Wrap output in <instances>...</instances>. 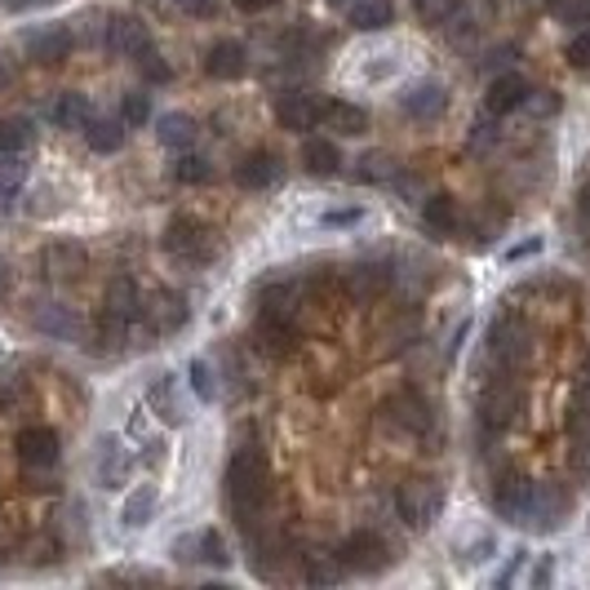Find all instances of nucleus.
<instances>
[{"label": "nucleus", "mask_w": 590, "mask_h": 590, "mask_svg": "<svg viewBox=\"0 0 590 590\" xmlns=\"http://www.w3.org/2000/svg\"><path fill=\"white\" fill-rule=\"evenodd\" d=\"M266 502H271V466L262 444H240L226 462V506L235 515V524L249 533L253 524L266 519Z\"/></svg>", "instance_id": "1"}, {"label": "nucleus", "mask_w": 590, "mask_h": 590, "mask_svg": "<svg viewBox=\"0 0 590 590\" xmlns=\"http://www.w3.org/2000/svg\"><path fill=\"white\" fill-rule=\"evenodd\" d=\"M143 316V293L129 275H116L103 293V316H98V338L107 347H120L129 338V325Z\"/></svg>", "instance_id": "2"}, {"label": "nucleus", "mask_w": 590, "mask_h": 590, "mask_svg": "<svg viewBox=\"0 0 590 590\" xmlns=\"http://www.w3.org/2000/svg\"><path fill=\"white\" fill-rule=\"evenodd\" d=\"M444 510V488L435 480H404L396 488V515L404 519V528L426 533Z\"/></svg>", "instance_id": "3"}, {"label": "nucleus", "mask_w": 590, "mask_h": 590, "mask_svg": "<svg viewBox=\"0 0 590 590\" xmlns=\"http://www.w3.org/2000/svg\"><path fill=\"white\" fill-rule=\"evenodd\" d=\"M488 356H493V365H497L502 373L519 369V365L533 356V329H528V320H519V316H497V320L488 325Z\"/></svg>", "instance_id": "4"}, {"label": "nucleus", "mask_w": 590, "mask_h": 590, "mask_svg": "<svg viewBox=\"0 0 590 590\" xmlns=\"http://www.w3.org/2000/svg\"><path fill=\"white\" fill-rule=\"evenodd\" d=\"M568 515H572V493H568L559 480L533 484L528 510H524V528H533V533H555V528L568 524Z\"/></svg>", "instance_id": "5"}, {"label": "nucleus", "mask_w": 590, "mask_h": 590, "mask_svg": "<svg viewBox=\"0 0 590 590\" xmlns=\"http://www.w3.org/2000/svg\"><path fill=\"white\" fill-rule=\"evenodd\" d=\"M519 409H524L519 387H515L506 373H502V378H493V382L480 391V431H488V435L510 431V426L519 422Z\"/></svg>", "instance_id": "6"}, {"label": "nucleus", "mask_w": 590, "mask_h": 590, "mask_svg": "<svg viewBox=\"0 0 590 590\" xmlns=\"http://www.w3.org/2000/svg\"><path fill=\"white\" fill-rule=\"evenodd\" d=\"M338 559L347 572H387L396 563V550L378 528H356L351 537H343Z\"/></svg>", "instance_id": "7"}, {"label": "nucleus", "mask_w": 590, "mask_h": 590, "mask_svg": "<svg viewBox=\"0 0 590 590\" xmlns=\"http://www.w3.org/2000/svg\"><path fill=\"white\" fill-rule=\"evenodd\" d=\"M165 249H169L173 257H182V262H209V257L218 253V240H213V231H209L200 218L178 213V218L165 226Z\"/></svg>", "instance_id": "8"}, {"label": "nucleus", "mask_w": 590, "mask_h": 590, "mask_svg": "<svg viewBox=\"0 0 590 590\" xmlns=\"http://www.w3.org/2000/svg\"><path fill=\"white\" fill-rule=\"evenodd\" d=\"M382 422L396 431V435H426L431 426V404L418 396V391H396L382 400Z\"/></svg>", "instance_id": "9"}, {"label": "nucleus", "mask_w": 590, "mask_h": 590, "mask_svg": "<svg viewBox=\"0 0 590 590\" xmlns=\"http://www.w3.org/2000/svg\"><path fill=\"white\" fill-rule=\"evenodd\" d=\"M41 266L54 284H76L89 271V253H85L81 240H50L45 253H41Z\"/></svg>", "instance_id": "10"}, {"label": "nucleus", "mask_w": 590, "mask_h": 590, "mask_svg": "<svg viewBox=\"0 0 590 590\" xmlns=\"http://www.w3.org/2000/svg\"><path fill=\"white\" fill-rule=\"evenodd\" d=\"M235 182H240L244 191H271V187H280V182H284V160H280V151L253 147V151L235 165Z\"/></svg>", "instance_id": "11"}, {"label": "nucleus", "mask_w": 590, "mask_h": 590, "mask_svg": "<svg viewBox=\"0 0 590 590\" xmlns=\"http://www.w3.org/2000/svg\"><path fill=\"white\" fill-rule=\"evenodd\" d=\"M249 550H253V572L275 577L280 563L288 559V537H284V528H271V519H262L249 528Z\"/></svg>", "instance_id": "12"}, {"label": "nucleus", "mask_w": 590, "mask_h": 590, "mask_svg": "<svg viewBox=\"0 0 590 590\" xmlns=\"http://www.w3.org/2000/svg\"><path fill=\"white\" fill-rule=\"evenodd\" d=\"M173 555L182 563H209V568H231V550L222 541L218 528H200V533H187L173 541Z\"/></svg>", "instance_id": "13"}, {"label": "nucleus", "mask_w": 590, "mask_h": 590, "mask_svg": "<svg viewBox=\"0 0 590 590\" xmlns=\"http://www.w3.org/2000/svg\"><path fill=\"white\" fill-rule=\"evenodd\" d=\"M14 449H19L23 466H32V471H50V466H59V453H63L54 426H23Z\"/></svg>", "instance_id": "14"}, {"label": "nucleus", "mask_w": 590, "mask_h": 590, "mask_svg": "<svg viewBox=\"0 0 590 590\" xmlns=\"http://www.w3.org/2000/svg\"><path fill=\"white\" fill-rule=\"evenodd\" d=\"M391 284H396V271H391L387 262H356V266L347 271V293H351L356 303H365V307L378 303Z\"/></svg>", "instance_id": "15"}, {"label": "nucleus", "mask_w": 590, "mask_h": 590, "mask_svg": "<svg viewBox=\"0 0 590 590\" xmlns=\"http://www.w3.org/2000/svg\"><path fill=\"white\" fill-rule=\"evenodd\" d=\"M275 116H280V125H284V129L307 134V129H316V125L325 120V103H320L316 94L293 89V94H284V98L275 103Z\"/></svg>", "instance_id": "16"}, {"label": "nucleus", "mask_w": 590, "mask_h": 590, "mask_svg": "<svg viewBox=\"0 0 590 590\" xmlns=\"http://www.w3.org/2000/svg\"><path fill=\"white\" fill-rule=\"evenodd\" d=\"M116 59H138L143 50H151V32H147V23L143 19H134V14H120V19H112L107 23V41H103Z\"/></svg>", "instance_id": "17"}, {"label": "nucleus", "mask_w": 590, "mask_h": 590, "mask_svg": "<svg viewBox=\"0 0 590 590\" xmlns=\"http://www.w3.org/2000/svg\"><path fill=\"white\" fill-rule=\"evenodd\" d=\"M147 312V325H151V334H160V338H169V334H178L182 325H187V298L182 293H173V288H160L156 298L143 307Z\"/></svg>", "instance_id": "18"}, {"label": "nucleus", "mask_w": 590, "mask_h": 590, "mask_svg": "<svg viewBox=\"0 0 590 590\" xmlns=\"http://www.w3.org/2000/svg\"><path fill=\"white\" fill-rule=\"evenodd\" d=\"M72 50H76V32L72 28H45V32L28 36V59L41 63V67H59L63 59H72Z\"/></svg>", "instance_id": "19"}, {"label": "nucleus", "mask_w": 590, "mask_h": 590, "mask_svg": "<svg viewBox=\"0 0 590 590\" xmlns=\"http://www.w3.org/2000/svg\"><path fill=\"white\" fill-rule=\"evenodd\" d=\"M444 107H449V85H440V81H418L400 94V112L413 120H435Z\"/></svg>", "instance_id": "20"}, {"label": "nucleus", "mask_w": 590, "mask_h": 590, "mask_svg": "<svg viewBox=\"0 0 590 590\" xmlns=\"http://www.w3.org/2000/svg\"><path fill=\"white\" fill-rule=\"evenodd\" d=\"M253 343H257V351L262 356H275V360H284L288 351H293V343H298V329H293V320L288 316H257V325H253Z\"/></svg>", "instance_id": "21"}, {"label": "nucleus", "mask_w": 590, "mask_h": 590, "mask_svg": "<svg viewBox=\"0 0 590 590\" xmlns=\"http://www.w3.org/2000/svg\"><path fill=\"white\" fill-rule=\"evenodd\" d=\"M204 72L213 81H240L249 72V50L240 41H213L204 54Z\"/></svg>", "instance_id": "22"}, {"label": "nucleus", "mask_w": 590, "mask_h": 590, "mask_svg": "<svg viewBox=\"0 0 590 590\" xmlns=\"http://www.w3.org/2000/svg\"><path fill=\"white\" fill-rule=\"evenodd\" d=\"M524 98H528V81L519 72H502V76H493L484 107H488V116H506V112H519Z\"/></svg>", "instance_id": "23"}, {"label": "nucleus", "mask_w": 590, "mask_h": 590, "mask_svg": "<svg viewBox=\"0 0 590 590\" xmlns=\"http://www.w3.org/2000/svg\"><path fill=\"white\" fill-rule=\"evenodd\" d=\"M257 307L266 316H288L293 320V312L303 307V284L298 280H266L257 288Z\"/></svg>", "instance_id": "24"}, {"label": "nucleus", "mask_w": 590, "mask_h": 590, "mask_svg": "<svg viewBox=\"0 0 590 590\" xmlns=\"http://www.w3.org/2000/svg\"><path fill=\"white\" fill-rule=\"evenodd\" d=\"M528 493H533V480H524V475H506V480L493 488V510H497L506 524H524Z\"/></svg>", "instance_id": "25"}, {"label": "nucleus", "mask_w": 590, "mask_h": 590, "mask_svg": "<svg viewBox=\"0 0 590 590\" xmlns=\"http://www.w3.org/2000/svg\"><path fill=\"white\" fill-rule=\"evenodd\" d=\"M129 449L116 440V435H103V444H98V484L103 488H125V480H129Z\"/></svg>", "instance_id": "26"}, {"label": "nucleus", "mask_w": 590, "mask_h": 590, "mask_svg": "<svg viewBox=\"0 0 590 590\" xmlns=\"http://www.w3.org/2000/svg\"><path fill=\"white\" fill-rule=\"evenodd\" d=\"M32 325H36L45 338H63V343L81 338V320L72 316V307H59V303H41V307L32 312Z\"/></svg>", "instance_id": "27"}, {"label": "nucleus", "mask_w": 590, "mask_h": 590, "mask_svg": "<svg viewBox=\"0 0 590 590\" xmlns=\"http://www.w3.org/2000/svg\"><path fill=\"white\" fill-rule=\"evenodd\" d=\"M298 160H303V169H307L312 178H334V173L343 169V151H338L329 138H307L303 151H298Z\"/></svg>", "instance_id": "28"}, {"label": "nucleus", "mask_w": 590, "mask_h": 590, "mask_svg": "<svg viewBox=\"0 0 590 590\" xmlns=\"http://www.w3.org/2000/svg\"><path fill=\"white\" fill-rule=\"evenodd\" d=\"M391 19H396L391 0H351L347 6V23L356 32H382V28H391Z\"/></svg>", "instance_id": "29"}, {"label": "nucleus", "mask_w": 590, "mask_h": 590, "mask_svg": "<svg viewBox=\"0 0 590 590\" xmlns=\"http://www.w3.org/2000/svg\"><path fill=\"white\" fill-rule=\"evenodd\" d=\"M422 222H426L431 235H453L457 222H462V209H457L453 196H426L422 200Z\"/></svg>", "instance_id": "30"}, {"label": "nucleus", "mask_w": 590, "mask_h": 590, "mask_svg": "<svg viewBox=\"0 0 590 590\" xmlns=\"http://www.w3.org/2000/svg\"><path fill=\"white\" fill-rule=\"evenodd\" d=\"M343 559H338V550H303V577L312 581V586H334V581H343Z\"/></svg>", "instance_id": "31"}, {"label": "nucleus", "mask_w": 590, "mask_h": 590, "mask_svg": "<svg viewBox=\"0 0 590 590\" xmlns=\"http://www.w3.org/2000/svg\"><path fill=\"white\" fill-rule=\"evenodd\" d=\"M50 120H54L59 129H85V125H89V98L76 94V89L59 94V98L50 103Z\"/></svg>", "instance_id": "32"}, {"label": "nucleus", "mask_w": 590, "mask_h": 590, "mask_svg": "<svg viewBox=\"0 0 590 590\" xmlns=\"http://www.w3.org/2000/svg\"><path fill=\"white\" fill-rule=\"evenodd\" d=\"M147 400H151V409H156V418H165L169 426H182V422H187V409H182V400H178V387H173V378H169V373L151 382V391H147Z\"/></svg>", "instance_id": "33"}, {"label": "nucleus", "mask_w": 590, "mask_h": 590, "mask_svg": "<svg viewBox=\"0 0 590 590\" xmlns=\"http://www.w3.org/2000/svg\"><path fill=\"white\" fill-rule=\"evenodd\" d=\"M36 143V125L28 116H0V156H23Z\"/></svg>", "instance_id": "34"}, {"label": "nucleus", "mask_w": 590, "mask_h": 590, "mask_svg": "<svg viewBox=\"0 0 590 590\" xmlns=\"http://www.w3.org/2000/svg\"><path fill=\"white\" fill-rule=\"evenodd\" d=\"M156 138H160V147L182 151V147L196 143V120H191L187 112H165V116L156 120Z\"/></svg>", "instance_id": "35"}, {"label": "nucleus", "mask_w": 590, "mask_h": 590, "mask_svg": "<svg viewBox=\"0 0 590 590\" xmlns=\"http://www.w3.org/2000/svg\"><path fill=\"white\" fill-rule=\"evenodd\" d=\"M325 125L329 129H338V134H347V138H356V134H365L369 129V112L365 107H356V103H325Z\"/></svg>", "instance_id": "36"}, {"label": "nucleus", "mask_w": 590, "mask_h": 590, "mask_svg": "<svg viewBox=\"0 0 590 590\" xmlns=\"http://www.w3.org/2000/svg\"><path fill=\"white\" fill-rule=\"evenodd\" d=\"M85 143H89L98 156L120 151V147H125V120H94V116H89V125H85Z\"/></svg>", "instance_id": "37"}, {"label": "nucleus", "mask_w": 590, "mask_h": 590, "mask_svg": "<svg viewBox=\"0 0 590 590\" xmlns=\"http://www.w3.org/2000/svg\"><path fill=\"white\" fill-rule=\"evenodd\" d=\"M156 488L151 484H143V488H134L129 497H125V506H120V524L125 528H143V524H151V515H156Z\"/></svg>", "instance_id": "38"}, {"label": "nucleus", "mask_w": 590, "mask_h": 590, "mask_svg": "<svg viewBox=\"0 0 590 590\" xmlns=\"http://www.w3.org/2000/svg\"><path fill=\"white\" fill-rule=\"evenodd\" d=\"M356 178H360L365 187H387V182H396V178H400V165H396L387 151H369V156H360Z\"/></svg>", "instance_id": "39"}, {"label": "nucleus", "mask_w": 590, "mask_h": 590, "mask_svg": "<svg viewBox=\"0 0 590 590\" xmlns=\"http://www.w3.org/2000/svg\"><path fill=\"white\" fill-rule=\"evenodd\" d=\"M568 435H590V369L572 387V400H568Z\"/></svg>", "instance_id": "40"}, {"label": "nucleus", "mask_w": 590, "mask_h": 590, "mask_svg": "<svg viewBox=\"0 0 590 590\" xmlns=\"http://www.w3.org/2000/svg\"><path fill=\"white\" fill-rule=\"evenodd\" d=\"M173 178H178L182 187H200V182L213 178V165H209L204 156H182V160L173 165Z\"/></svg>", "instance_id": "41"}, {"label": "nucleus", "mask_w": 590, "mask_h": 590, "mask_svg": "<svg viewBox=\"0 0 590 590\" xmlns=\"http://www.w3.org/2000/svg\"><path fill=\"white\" fill-rule=\"evenodd\" d=\"M550 14L559 23H568V28H586L590 23V0H555Z\"/></svg>", "instance_id": "42"}, {"label": "nucleus", "mask_w": 590, "mask_h": 590, "mask_svg": "<svg viewBox=\"0 0 590 590\" xmlns=\"http://www.w3.org/2000/svg\"><path fill=\"white\" fill-rule=\"evenodd\" d=\"M120 120H125L129 129L147 125V120H151V103H147V94H125V98H120Z\"/></svg>", "instance_id": "43"}, {"label": "nucleus", "mask_w": 590, "mask_h": 590, "mask_svg": "<svg viewBox=\"0 0 590 590\" xmlns=\"http://www.w3.org/2000/svg\"><path fill=\"white\" fill-rule=\"evenodd\" d=\"M568 466H572V480L577 484H590V435H572Z\"/></svg>", "instance_id": "44"}, {"label": "nucleus", "mask_w": 590, "mask_h": 590, "mask_svg": "<svg viewBox=\"0 0 590 590\" xmlns=\"http://www.w3.org/2000/svg\"><path fill=\"white\" fill-rule=\"evenodd\" d=\"M134 63L143 67V76H147L151 85H165V81H173V67H169V63H165V59H160L156 50H143V54H138Z\"/></svg>", "instance_id": "45"}, {"label": "nucleus", "mask_w": 590, "mask_h": 590, "mask_svg": "<svg viewBox=\"0 0 590 590\" xmlns=\"http://www.w3.org/2000/svg\"><path fill=\"white\" fill-rule=\"evenodd\" d=\"M493 143H497V120H493V116H488V120L480 116V120L471 125V143H466V151H471V156H480V151H488Z\"/></svg>", "instance_id": "46"}, {"label": "nucleus", "mask_w": 590, "mask_h": 590, "mask_svg": "<svg viewBox=\"0 0 590 590\" xmlns=\"http://www.w3.org/2000/svg\"><path fill=\"white\" fill-rule=\"evenodd\" d=\"M413 10H418L422 23H444L457 10V0H413Z\"/></svg>", "instance_id": "47"}, {"label": "nucleus", "mask_w": 590, "mask_h": 590, "mask_svg": "<svg viewBox=\"0 0 590 590\" xmlns=\"http://www.w3.org/2000/svg\"><path fill=\"white\" fill-rule=\"evenodd\" d=\"M563 59H568V63H572L577 72H590V32H577V36L568 41Z\"/></svg>", "instance_id": "48"}, {"label": "nucleus", "mask_w": 590, "mask_h": 590, "mask_svg": "<svg viewBox=\"0 0 590 590\" xmlns=\"http://www.w3.org/2000/svg\"><path fill=\"white\" fill-rule=\"evenodd\" d=\"M524 107H528L533 116H555V112H559V94H550V89H528Z\"/></svg>", "instance_id": "49"}, {"label": "nucleus", "mask_w": 590, "mask_h": 590, "mask_svg": "<svg viewBox=\"0 0 590 590\" xmlns=\"http://www.w3.org/2000/svg\"><path fill=\"white\" fill-rule=\"evenodd\" d=\"M191 387H196L200 400H213V396H218V387H213V369H209L204 360H191Z\"/></svg>", "instance_id": "50"}, {"label": "nucleus", "mask_w": 590, "mask_h": 590, "mask_svg": "<svg viewBox=\"0 0 590 590\" xmlns=\"http://www.w3.org/2000/svg\"><path fill=\"white\" fill-rule=\"evenodd\" d=\"M28 555H32V563H54L63 555V546L54 537H36V541H28Z\"/></svg>", "instance_id": "51"}, {"label": "nucleus", "mask_w": 590, "mask_h": 590, "mask_svg": "<svg viewBox=\"0 0 590 590\" xmlns=\"http://www.w3.org/2000/svg\"><path fill=\"white\" fill-rule=\"evenodd\" d=\"M360 218H365L360 209H329V213H325L320 222H325V226H356Z\"/></svg>", "instance_id": "52"}, {"label": "nucleus", "mask_w": 590, "mask_h": 590, "mask_svg": "<svg viewBox=\"0 0 590 590\" xmlns=\"http://www.w3.org/2000/svg\"><path fill=\"white\" fill-rule=\"evenodd\" d=\"M54 0H0V10L6 14H32V10H45Z\"/></svg>", "instance_id": "53"}, {"label": "nucleus", "mask_w": 590, "mask_h": 590, "mask_svg": "<svg viewBox=\"0 0 590 590\" xmlns=\"http://www.w3.org/2000/svg\"><path fill=\"white\" fill-rule=\"evenodd\" d=\"M524 563H528V555H524V550H515V559H510V563H506V572H502V577H497V586H510V581H515V577H519V568H524Z\"/></svg>", "instance_id": "54"}, {"label": "nucleus", "mask_w": 590, "mask_h": 590, "mask_svg": "<svg viewBox=\"0 0 590 590\" xmlns=\"http://www.w3.org/2000/svg\"><path fill=\"white\" fill-rule=\"evenodd\" d=\"M541 249V240H524V244H515V249H506V262H519V257H533Z\"/></svg>", "instance_id": "55"}, {"label": "nucleus", "mask_w": 590, "mask_h": 590, "mask_svg": "<svg viewBox=\"0 0 590 590\" xmlns=\"http://www.w3.org/2000/svg\"><path fill=\"white\" fill-rule=\"evenodd\" d=\"M187 14H213V0H178Z\"/></svg>", "instance_id": "56"}, {"label": "nucleus", "mask_w": 590, "mask_h": 590, "mask_svg": "<svg viewBox=\"0 0 590 590\" xmlns=\"http://www.w3.org/2000/svg\"><path fill=\"white\" fill-rule=\"evenodd\" d=\"M235 6L244 10V14H262V10H271L275 0H235Z\"/></svg>", "instance_id": "57"}, {"label": "nucleus", "mask_w": 590, "mask_h": 590, "mask_svg": "<svg viewBox=\"0 0 590 590\" xmlns=\"http://www.w3.org/2000/svg\"><path fill=\"white\" fill-rule=\"evenodd\" d=\"M14 85V67L6 63V59H0V89H10Z\"/></svg>", "instance_id": "58"}, {"label": "nucleus", "mask_w": 590, "mask_h": 590, "mask_svg": "<svg viewBox=\"0 0 590 590\" xmlns=\"http://www.w3.org/2000/svg\"><path fill=\"white\" fill-rule=\"evenodd\" d=\"M546 577H550V559H541V568L533 572V586H546Z\"/></svg>", "instance_id": "59"}, {"label": "nucleus", "mask_w": 590, "mask_h": 590, "mask_svg": "<svg viewBox=\"0 0 590 590\" xmlns=\"http://www.w3.org/2000/svg\"><path fill=\"white\" fill-rule=\"evenodd\" d=\"M0 288H6V262H0Z\"/></svg>", "instance_id": "60"}, {"label": "nucleus", "mask_w": 590, "mask_h": 590, "mask_svg": "<svg viewBox=\"0 0 590 590\" xmlns=\"http://www.w3.org/2000/svg\"><path fill=\"white\" fill-rule=\"evenodd\" d=\"M329 6H351V0H329Z\"/></svg>", "instance_id": "61"}, {"label": "nucleus", "mask_w": 590, "mask_h": 590, "mask_svg": "<svg viewBox=\"0 0 590 590\" xmlns=\"http://www.w3.org/2000/svg\"><path fill=\"white\" fill-rule=\"evenodd\" d=\"M586 369H590V360H586Z\"/></svg>", "instance_id": "62"}]
</instances>
